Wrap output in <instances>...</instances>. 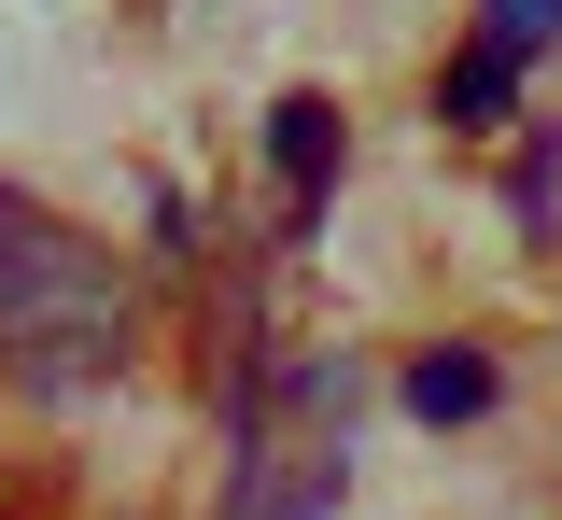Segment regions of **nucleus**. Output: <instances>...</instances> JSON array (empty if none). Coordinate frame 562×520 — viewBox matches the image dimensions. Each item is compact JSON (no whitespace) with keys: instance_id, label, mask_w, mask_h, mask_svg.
Masks as SVG:
<instances>
[{"instance_id":"obj_1","label":"nucleus","mask_w":562,"mask_h":520,"mask_svg":"<svg viewBox=\"0 0 562 520\" xmlns=\"http://www.w3.org/2000/svg\"><path fill=\"white\" fill-rule=\"evenodd\" d=\"M351 352L310 338V352H254L239 366V408H225V507L211 520H338L351 493Z\"/></svg>"},{"instance_id":"obj_2","label":"nucleus","mask_w":562,"mask_h":520,"mask_svg":"<svg viewBox=\"0 0 562 520\" xmlns=\"http://www.w3.org/2000/svg\"><path fill=\"white\" fill-rule=\"evenodd\" d=\"M127 338H140L127 268H113V253L85 239V253H70V282H57L43 309H29V338L0 352V380H14V394H43V408H70V394H99V380L127 366Z\"/></svg>"},{"instance_id":"obj_3","label":"nucleus","mask_w":562,"mask_h":520,"mask_svg":"<svg viewBox=\"0 0 562 520\" xmlns=\"http://www.w3.org/2000/svg\"><path fill=\"white\" fill-rule=\"evenodd\" d=\"M70 253H85V225H57L43 197H14V183H0V352H14V338H29V309L70 282Z\"/></svg>"},{"instance_id":"obj_4","label":"nucleus","mask_w":562,"mask_h":520,"mask_svg":"<svg viewBox=\"0 0 562 520\" xmlns=\"http://www.w3.org/2000/svg\"><path fill=\"white\" fill-rule=\"evenodd\" d=\"M268 169H281V212L295 225L324 212V183H338V99H324V84L268 99Z\"/></svg>"},{"instance_id":"obj_5","label":"nucleus","mask_w":562,"mask_h":520,"mask_svg":"<svg viewBox=\"0 0 562 520\" xmlns=\"http://www.w3.org/2000/svg\"><path fill=\"white\" fill-rule=\"evenodd\" d=\"M492 394H506V366H492L479 338H450V352H422V366H408V422H436V437H450V422H479Z\"/></svg>"},{"instance_id":"obj_6","label":"nucleus","mask_w":562,"mask_h":520,"mask_svg":"<svg viewBox=\"0 0 562 520\" xmlns=\"http://www.w3.org/2000/svg\"><path fill=\"white\" fill-rule=\"evenodd\" d=\"M562 43V0H479V29H464V57H492V71H535Z\"/></svg>"},{"instance_id":"obj_7","label":"nucleus","mask_w":562,"mask_h":520,"mask_svg":"<svg viewBox=\"0 0 562 520\" xmlns=\"http://www.w3.org/2000/svg\"><path fill=\"white\" fill-rule=\"evenodd\" d=\"M506 99H520V71H492V57H450L436 71V113L450 127H506Z\"/></svg>"},{"instance_id":"obj_8","label":"nucleus","mask_w":562,"mask_h":520,"mask_svg":"<svg viewBox=\"0 0 562 520\" xmlns=\"http://www.w3.org/2000/svg\"><path fill=\"white\" fill-rule=\"evenodd\" d=\"M549 183H562V127H535V142H520V169H506V212L535 225V212H549Z\"/></svg>"}]
</instances>
